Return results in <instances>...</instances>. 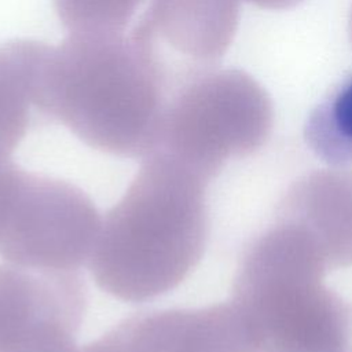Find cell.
Wrapping results in <instances>:
<instances>
[{
  "instance_id": "obj_1",
  "label": "cell",
  "mask_w": 352,
  "mask_h": 352,
  "mask_svg": "<svg viewBox=\"0 0 352 352\" xmlns=\"http://www.w3.org/2000/svg\"><path fill=\"white\" fill-rule=\"evenodd\" d=\"M106 213L88 261L96 285L117 300L142 302L177 287L206 248L209 182L154 150Z\"/></svg>"
},
{
  "instance_id": "obj_2",
  "label": "cell",
  "mask_w": 352,
  "mask_h": 352,
  "mask_svg": "<svg viewBox=\"0 0 352 352\" xmlns=\"http://www.w3.org/2000/svg\"><path fill=\"white\" fill-rule=\"evenodd\" d=\"M166 100L160 74L126 33L81 32L50 47L37 111L95 150L144 158Z\"/></svg>"
},
{
  "instance_id": "obj_3",
  "label": "cell",
  "mask_w": 352,
  "mask_h": 352,
  "mask_svg": "<svg viewBox=\"0 0 352 352\" xmlns=\"http://www.w3.org/2000/svg\"><path fill=\"white\" fill-rule=\"evenodd\" d=\"M309 236L276 220L245 249L231 304L253 352H352V302L329 289Z\"/></svg>"
},
{
  "instance_id": "obj_4",
  "label": "cell",
  "mask_w": 352,
  "mask_h": 352,
  "mask_svg": "<svg viewBox=\"0 0 352 352\" xmlns=\"http://www.w3.org/2000/svg\"><path fill=\"white\" fill-rule=\"evenodd\" d=\"M272 126L271 98L252 76L212 67L168 96L154 150L168 153L210 183L230 160L260 150Z\"/></svg>"
},
{
  "instance_id": "obj_5",
  "label": "cell",
  "mask_w": 352,
  "mask_h": 352,
  "mask_svg": "<svg viewBox=\"0 0 352 352\" xmlns=\"http://www.w3.org/2000/svg\"><path fill=\"white\" fill-rule=\"evenodd\" d=\"M100 226L80 187L23 169L0 226V256L29 268L77 271L89 261Z\"/></svg>"
},
{
  "instance_id": "obj_6",
  "label": "cell",
  "mask_w": 352,
  "mask_h": 352,
  "mask_svg": "<svg viewBox=\"0 0 352 352\" xmlns=\"http://www.w3.org/2000/svg\"><path fill=\"white\" fill-rule=\"evenodd\" d=\"M239 22V0H147L128 33L160 74L168 96L216 67Z\"/></svg>"
},
{
  "instance_id": "obj_7",
  "label": "cell",
  "mask_w": 352,
  "mask_h": 352,
  "mask_svg": "<svg viewBox=\"0 0 352 352\" xmlns=\"http://www.w3.org/2000/svg\"><path fill=\"white\" fill-rule=\"evenodd\" d=\"M87 309L77 271L0 264V352L74 338Z\"/></svg>"
},
{
  "instance_id": "obj_8",
  "label": "cell",
  "mask_w": 352,
  "mask_h": 352,
  "mask_svg": "<svg viewBox=\"0 0 352 352\" xmlns=\"http://www.w3.org/2000/svg\"><path fill=\"white\" fill-rule=\"evenodd\" d=\"M276 220L301 228L329 270L352 267V168L307 173L286 191Z\"/></svg>"
},
{
  "instance_id": "obj_9",
  "label": "cell",
  "mask_w": 352,
  "mask_h": 352,
  "mask_svg": "<svg viewBox=\"0 0 352 352\" xmlns=\"http://www.w3.org/2000/svg\"><path fill=\"white\" fill-rule=\"evenodd\" d=\"M51 45L16 38L0 44V154L25 138L41 94L43 69Z\"/></svg>"
},
{
  "instance_id": "obj_10",
  "label": "cell",
  "mask_w": 352,
  "mask_h": 352,
  "mask_svg": "<svg viewBox=\"0 0 352 352\" xmlns=\"http://www.w3.org/2000/svg\"><path fill=\"white\" fill-rule=\"evenodd\" d=\"M304 138L323 162L352 168V73L311 111Z\"/></svg>"
},
{
  "instance_id": "obj_11",
  "label": "cell",
  "mask_w": 352,
  "mask_h": 352,
  "mask_svg": "<svg viewBox=\"0 0 352 352\" xmlns=\"http://www.w3.org/2000/svg\"><path fill=\"white\" fill-rule=\"evenodd\" d=\"M69 33H125L136 11L147 0H52Z\"/></svg>"
},
{
  "instance_id": "obj_12",
  "label": "cell",
  "mask_w": 352,
  "mask_h": 352,
  "mask_svg": "<svg viewBox=\"0 0 352 352\" xmlns=\"http://www.w3.org/2000/svg\"><path fill=\"white\" fill-rule=\"evenodd\" d=\"M22 170L10 154H0V226L10 208Z\"/></svg>"
},
{
  "instance_id": "obj_13",
  "label": "cell",
  "mask_w": 352,
  "mask_h": 352,
  "mask_svg": "<svg viewBox=\"0 0 352 352\" xmlns=\"http://www.w3.org/2000/svg\"><path fill=\"white\" fill-rule=\"evenodd\" d=\"M15 352H95L91 344L84 348H78L74 342V338H56L36 344L33 346L22 348Z\"/></svg>"
},
{
  "instance_id": "obj_14",
  "label": "cell",
  "mask_w": 352,
  "mask_h": 352,
  "mask_svg": "<svg viewBox=\"0 0 352 352\" xmlns=\"http://www.w3.org/2000/svg\"><path fill=\"white\" fill-rule=\"evenodd\" d=\"M250 4H254L258 8L267 10H285L297 6L302 0H246Z\"/></svg>"
},
{
  "instance_id": "obj_15",
  "label": "cell",
  "mask_w": 352,
  "mask_h": 352,
  "mask_svg": "<svg viewBox=\"0 0 352 352\" xmlns=\"http://www.w3.org/2000/svg\"><path fill=\"white\" fill-rule=\"evenodd\" d=\"M349 36H351V41H352V10H351V18H349Z\"/></svg>"
}]
</instances>
